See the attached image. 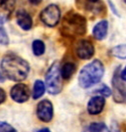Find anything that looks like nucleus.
Masks as SVG:
<instances>
[{
	"label": "nucleus",
	"instance_id": "1",
	"mask_svg": "<svg viewBox=\"0 0 126 132\" xmlns=\"http://www.w3.org/2000/svg\"><path fill=\"white\" fill-rule=\"evenodd\" d=\"M1 71L6 78L19 82L28 77L30 67L24 59L15 54H7L0 63Z\"/></svg>",
	"mask_w": 126,
	"mask_h": 132
},
{
	"label": "nucleus",
	"instance_id": "2",
	"mask_svg": "<svg viewBox=\"0 0 126 132\" xmlns=\"http://www.w3.org/2000/svg\"><path fill=\"white\" fill-rule=\"evenodd\" d=\"M60 30L65 37L82 36L87 31V21L82 15L70 11L64 17Z\"/></svg>",
	"mask_w": 126,
	"mask_h": 132
},
{
	"label": "nucleus",
	"instance_id": "3",
	"mask_svg": "<svg viewBox=\"0 0 126 132\" xmlns=\"http://www.w3.org/2000/svg\"><path fill=\"white\" fill-rule=\"evenodd\" d=\"M105 73V67L100 60H94L84 66L78 76V84L81 88L87 89L99 83Z\"/></svg>",
	"mask_w": 126,
	"mask_h": 132
},
{
	"label": "nucleus",
	"instance_id": "4",
	"mask_svg": "<svg viewBox=\"0 0 126 132\" xmlns=\"http://www.w3.org/2000/svg\"><path fill=\"white\" fill-rule=\"evenodd\" d=\"M45 86L47 91L51 95H58L62 92L63 77L59 62H54L48 69L45 76Z\"/></svg>",
	"mask_w": 126,
	"mask_h": 132
},
{
	"label": "nucleus",
	"instance_id": "5",
	"mask_svg": "<svg viewBox=\"0 0 126 132\" xmlns=\"http://www.w3.org/2000/svg\"><path fill=\"white\" fill-rule=\"evenodd\" d=\"M39 18L43 24L49 28H54L61 19V10L56 4H50L42 10Z\"/></svg>",
	"mask_w": 126,
	"mask_h": 132
},
{
	"label": "nucleus",
	"instance_id": "6",
	"mask_svg": "<svg viewBox=\"0 0 126 132\" xmlns=\"http://www.w3.org/2000/svg\"><path fill=\"white\" fill-rule=\"evenodd\" d=\"M112 95L114 102L118 104L126 103V87L123 83V80L120 77L119 68L116 69V71L113 73L112 79Z\"/></svg>",
	"mask_w": 126,
	"mask_h": 132
},
{
	"label": "nucleus",
	"instance_id": "7",
	"mask_svg": "<svg viewBox=\"0 0 126 132\" xmlns=\"http://www.w3.org/2000/svg\"><path fill=\"white\" fill-rule=\"evenodd\" d=\"M36 116L42 122H50L54 117V107L51 101L47 99L40 101L36 107Z\"/></svg>",
	"mask_w": 126,
	"mask_h": 132
},
{
	"label": "nucleus",
	"instance_id": "8",
	"mask_svg": "<svg viewBox=\"0 0 126 132\" xmlns=\"http://www.w3.org/2000/svg\"><path fill=\"white\" fill-rule=\"evenodd\" d=\"M74 51L76 56L81 60H89L95 54L93 43L88 39H80L75 44Z\"/></svg>",
	"mask_w": 126,
	"mask_h": 132
},
{
	"label": "nucleus",
	"instance_id": "9",
	"mask_svg": "<svg viewBox=\"0 0 126 132\" xmlns=\"http://www.w3.org/2000/svg\"><path fill=\"white\" fill-rule=\"evenodd\" d=\"M10 96L13 101L19 104H23L26 103L30 96V92H29V88L28 85L23 84V83H17L14 85L11 91H10Z\"/></svg>",
	"mask_w": 126,
	"mask_h": 132
},
{
	"label": "nucleus",
	"instance_id": "10",
	"mask_svg": "<svg viewBox=\"0 0 126 132\" xmlns=\"http://www.w3.org/2000/svg\"><path fill=\"white\" fill-rule=\"evenodd\" d=\"M105 105H106L105 97L100 96V95L93 96L89 100L88 104H87V112L92 116L99 114L104 111Z\"/></svg>",
	"mask_w": 126,
	"mask_h": 132
},
{
	"label": "nucleus",
	"instance_id": "11",
	"mask_svg": "<svg viewBox=\"0 0 126 132\" xmlns=\"http://www.w3.org/2000/svg\"><path fill=\"white\" fill-rule=\"evenodd\" d=\"M16 20H17L18 26L22 29H23V30H29V29L32 28V18H31V16L28 14L27 11H24V10L17 11Z\"/></svg>",
	"mask_w": 126,
	"mask_h": 132
},
{
	"label": "nucleus",
	"instance_id": "12",
	"mask_svg": "<svg viewBox=\"0 0 126 132\" xmlns=\"http://www.w3.org/2000/svg\"><path fill=\"white\" fill-rule=\"evenodd\" d=\"M79 7L83 8L84 10L91 12L95 15H98L102 13L104 6L101 4L100 0H79L77 3Z\"/></svg>",
	"mask_w": 126,
	"mask_h": 132
},
{
	"label": "nucleus",
	"instance_id": "13",
	"mask_svg": "<svg viewBox=\"0 0 126 132\" xmlns=\"http://www.w3.org/2000/svg\"><path fill=\"white\" fill-rule=\"evenodd\" d=\"M107 30H108V23L106 20L100 21L98 24H95L93 28V36L97 40H104L107 37Z\"/></svg>",
	"mask_w": 126,
	"mask_h": 132
},
{
	"label": "nucleus",
	"instance_id": "14",
	"mask_svg": "<svg viewBox=\"0 0 126 132\" xmlns=\"http://www.w3.org/2000/svg\"><path fill=\"white\" fill-rule=\"evenodd\" d=\"M76 71V65L72 62H65L61 67V75L63 79L69 80Z\"/></svg>",
	"mask_w": 126,
	"mask_h": 132
},
{
	"label": "nucleus",
	"instance_id": "15",
	"mask_svg": "<svg viewBox=\"0 0 126 132\" xmlns=\"http://www.w3.org/2000/svg\"><path fill=\"white\" fill-rule=\"evenodd\" d=\"M46 91V86L45 83L40 79L35 80L34 84H33V89H32V98L34 100L39 99L42 97Z\"/></svg>",
	"mask_w": 126,
	"mask_h": 132
},
{
	"label": "nucleus",
	"instance_id": "16",
	"mask_svg": "<svg viewBox=\"0 0 126 132\" xmlns=\"http://www.w3.org/2000/svg\"><path fill=\"white\" fill-rule=\"evenodd\" d=\"M32 52L35 56H42L45 53V43L40 39H35L31 45Z\"/></svg>",
	"mask_w": 126,
	"mask_h": 132
},
{
	"label": "nucleus",
	"instance_id": "17",
	"mask_svg": "<svg viewBox=\"0 0 126 132\" xmlns=\"http://www.w3.org/2000/svg\"><path fill=\"white\" fill-rule=\"evenodd\" d=\"M111 54L113 57L121 60L126 59V44H120V45L114 46L111 50Z\"/></svg>",
	"mask_w": 126,
	"mask_h": 132
},
{
	"label": "nucleus",
	"instance_id": "18",
	"mask_svg": "<svg viewBox=\"0 0 126 132\" xmlns=\"http://www.w3.org/2000/svg\"><path fill=\"white\" fill-rule=\"evenodd\" d=\"M88 130L90 132H111L103 122H92L88 126Z\"/></svg>",
	"mask_w": 126,
	"mask_h": 132
},
{
	"label": "nucleus",
	"instance_id": "19",
	"mask_svg": "<svg viewBox=\"0 0 126 132\" xmlns=\"http://www.w3.org/2000/svg\"><path fill=\"white\" fill-rule=\"evenodd\" d=\"M94 93H98L100 94V96H103V97H110L112 95V89L106 84H102L99 88L94 91Z\"/></svg>",
	"mask_w": 126,
	"mask_h": 132
},
{
	"label": "nucleus",
	"instance_id": "20",
	"mask_svg": "<svg viewBox=\"0 0 126 132\" xmlns=\"http://www.w3.org/2000/svg\"><path fill=\"white\" fill-rule=\"evenodd\" d=\"M0 44L1 45H8L9 44V37L7 35L5 28L1 24H0Z\"/></svg>",
	"mask_w": 126,
	"mask_h": 132
},
{
	"label": "nucleus",
	"instance_id": "21",
	"mask_svg": "<svg viewBox=\"0 0 126 132\" xmlns=\"http://www.w3.org/2000/svg\"><path fill=\"white\" fill-rule=\"evenodd\" d=\"M0 132H17V130L8 122L0 120Z\"/></svg>",
	"mask_w": 126,
	"mask_h": 132
},
{
	"label": "nucleus",
	"instance_id": "22",
	"mask_svg": "<svg viewBox=\"0 0 126 132\" xmlns=\"http://www.w3.org/2000/svg\"><path fill=\"white\" fill-rule=\"evenodd\" d=\"M7 99V95H6V92L3 88L0 87V105L3 104L5 101Z\"/></svg>",
	"mask_w": 126,
	"mask_h": 132
},
{
	"label": "nucleus",
	"instance_id": "23",
	"mask_svg": "<svg viewBox=\"0 0 126 132\" xmlns=\"http://www.w3.org/2000/svg\"><path fill=\"white\" fill-rule=\"evenodd\" d=\"M120 77L124 82H126V67L120 71Z\"/></svg>",
	"mask_w": 126,
	"mask_h": 132
},
{
	"label": "nucleus",
	"instance_id": "24",
	"mask_svg": "<svg viewBox=\"0 0 126 132\" xmlns=\"http://www.w3.org/2000/svg\"><path fill=\"white\" fill-rule=\"evenodd\" d=\"M29 3L32 5H39L42 2V0H28Z\"/></svg>",
	"mask_w": 126,
	"mask_h": 132
},
{
	"label": "nucleus",
	"instance_id": "25",
	"mask_svg": "<svg viewBox=\"0 0 126 132\" xmlns=\"http://www.w3.org/2000/svg\"><path fill=\"white\" fill-rule=\"evenodd\" d=\"M36 132H51V130H50L48 127H44V128H41V129L37 130Z\"/></svg>",
	"mask_w": 126,
	"mask_h": 132
},
{
	"label": "nucleus",
	"instance_id": "26",
	"mask_svg": "<svg viewBox=\"0 0 126 132\" xmlns=\"http://www.w3.org/2000/svg\"><path fill=\"white\" fill-rule=\"evenodd\" d=\"M4 80H5V76L2 73V71H1L0 72V82H3Z\"/></svg>",
	"mask_w": 126,
	"mask_h": 132
},
{
	"label": "nucleus",
	"instance_id": "27",
	"mask_svg": "<svg viewBox=\"0 0 126 132\" xmlns=\"http://www.w3.org/2000/svg\"><path fill=\"white\" fill-rule=\"evenodd\" d=\"M5 1H6V0H0V6H1V5L3 4V3H4Z\"/></svg>",
	"mask_w": 126,
	"mask_h": 132
},
{
	"label": "nucleus",
	"instance_id": "28",
	"mask_svg": "<svg viewBox=\"0 0 126 132\" xmlns=\"http://www.w3.org/2000/svg\"><path fill=\"white\" fill-rule=\"evenodd\" d=\"M84 132H90V131H89V130H88V128H87V129H86V130H85V131H84Z\"/></svg>",
	"mask_w": 126,
	"mask_h": 132
},
{
	"label": "nucleus",
	"instance_id": "29",
	"mask_svg": "<svg viewBox=\"0 0 126 132\" xmlns=\"http://www.w3.org/2000/svg\"><path fill=\"white\" fill-rule=\"evenodd\" d=\"M124 2H125V3H126V0H124Z\"/></svg>",
	"mask_w": 126,
	"mask_h": 132
}]
</instances>
